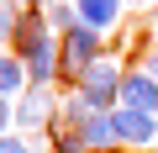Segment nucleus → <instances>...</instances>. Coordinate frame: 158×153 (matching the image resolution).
I'll return each instance as SVG.
<instances>
[{
  "instance_id": "1",
  "label": "nucleus",
  "mask_w": 158,
  "mask_h": 153,
  "mask_svg": "<svg viewBox=\"0 0 158 153\" xmlns=\"http://www.w3.org/2000/svg\"><path fill=\"white\" fill-rule=\"evenodd\" d=\"M16 42H21L27 79L48 85L53 74L63 69V58H58V42H53V37H48V27H42V11H27V16H21V27H16Z\"/></svg>"
},
{
  "instance_id": "2",
  "label": "nucleus",
  "mask_w": 158,
  "mask_h": 153,
  "mask_svg": "<svg viewBox=\"0 0 158 153\" xmlns=\"http://www.w3.org/2000/svg\"><path fill=\"white\" fill-rule=\"evenodd\" d=\"M79 95H85L90 111H111L121 100V69H116V58H95L85 69V79H79Z\"/></svg>"
},
{
  "instance_id": "3",
  "label": "nucleus",
  "mask_w": 158,
  "mask_h": 153,
  "mask_svg": "<svg viewBox=\"0 0 158 153\" xmlns=\"http://www.w3.org/2000/svg\"><path fill=\"white\" fill-rule=\"evenodd\" d=\"M58 58H63V69H58V74H69V79L79 85V79H85V69L100 58V32L79 21L74 32H63V48H58Z\"/></svg>"
},
{
  "instance_id": "4",
  "label": "nucleus",
  "mask_w": 158,
  "mask_h": 153,
  "mask_svg": "<svg viewBox=\"0 0 158 153\" xmlns=\"http://www.w3.org/2000/svg\"><path fill=\"white\" fill-rule=\"evenodd\" d=\"M121 106L158 116V79H153L148 69H127V74H121Z\"/></svg>"
},
{
  "instance_id": "5",
  "label": "nucleus",
  "mask_w": 158,
  "mask_h": 153,
  "mask_svg": "<svg viewBox=\"0 0 158 153\" xmlns=\"http://www.w3.org/2000/svg\"><path fill=\"white\" fill-rule=\"evenodd\" d=\"M111 121H116V142L142 148V142H153V137H158V116H148V111L121 106V111H111Z\"/></svg>"
},
{
  "instance_id": "6",
  "label": "nucleus",
  "mask_w": 158,
  "mask_h": 153,
  "mask_svg": "<svg viewBox=\"0 0 158 153\" xmlns=\"http://www.w3.org/2000/svg\"><path fill=\"white\" fill-rule=\"evenodd\" d=\"M48 121H53V95H48L42 85H32V90L16 100V127L37 132V127H48Z\"/></svg>"
},
{
  "instance_id": "7",
  "label": "nucleus",
  "mask_w": 158,
  "mask_h": 153,
  "mask_svg": "<svg viewBox=\"0 0 158 153\" xmlns=\"http://www.w3.org/2000/svg\"><path fill=\"white\" fill-rule=\"evenodd\" d=\"M74 132L85 137V148H90V153H111V148H116V121H111V111H90Z\"/></svg>"
},
{
  "instance_id": "8",
  "label": "nucleus",
  "mask_w": 158,
  "mask_h": 153,
  "mask_svg": "<svg viewBox=\"0 0 158 153\" xmlns=\"http://www.w3.org/2000/svg\"><path fill=\"white\" fill-rule=\"evenodd\" d=\"M121 6H127V0H74V11H79V21H85V27H95V32L116 27Z\"/></svg>"
},
{
  "instance_id": "9",
  "label": "nucleus",
  "mask_w": 158,
  "mask_h": 153,
  "mask_svg": "<svg viewBox=\"0 0 158 153\" xmlns=\"http://www.w3.org/2000/svg\"><path fill=\"white\" fill-rule=\"evenodd\" d=\"M21 79H27V63H21V58H6V53H0V95L11 100V95L21 90Z\"/></svg>"
},
{
  "instance_id": "10",
  "label": "nucleus",
  "mask_w": 158,
  "mask_h": 153,
  "mask_svg": "<svg viewBox=\"0 0 158 153\" xmlns=\"http://www.w3.org/2000/svg\"><path fill=\"white\" fill-rule=\"evenodd\" d=\"M16 27H21L16 6H11V0H0V37H16Z\"/></svg>"
},
{
  "instance_id": "11",
  "label": "nucleus",
  "mask_w": 158,
  "mask_h": 153,
  "mask_svg": "<svg viewBox=\"0 0 158 153\" xmlns=\"http://www.w3.org/2000/svg\"><path fill=\"white\" fill-rule=\"evenodd\" d=\"M0 153H32V142H27V137H11V132H6V137H0Z\"/></svg>"
},
{
  "instance_id": "12",
  "label": "nucleus",
  "mask_w": 158,
  "mask_h": 153,
  "mask_svg": "<svg viewBox=\"0 0 158 153\" xmlns=\"http://www.w3.org/2000/svg\"><path fill=\"white\" fill-rule=\"evenodd\" d=\"M11 121H16V106H11L6 95H0V137H6V127H11Z\"/></svg>"
},
{
  "instance_id": "13",
  "label": "nucleus",
  "mask_w": 158,
  "mask_h": 153,
  "mask_svg": "<svg viewBox=\"0 0 158 153\" xmlns=\"http://www.w3.org/2000/svg\"><path fill=\"white\" fill-rule=\"evenodd\" d=\"M148 74H153V79H158V53H153V58H148Z\"/></svg>"
},
{
  "instance_id": "14",
  "label": "nucleus",
  "mask_w": 158,
  "mask_h": 153,
  "mask_svg": "<svg viewBox=\"0 0 158 153\" xmlns=\"http://www.w3.org/2000/svg\"><path fill=\"white\" fill-rule=\"evenodd\" d=\"M127 6H137V0H127Z\"/></svg>"
}]
</instances>
